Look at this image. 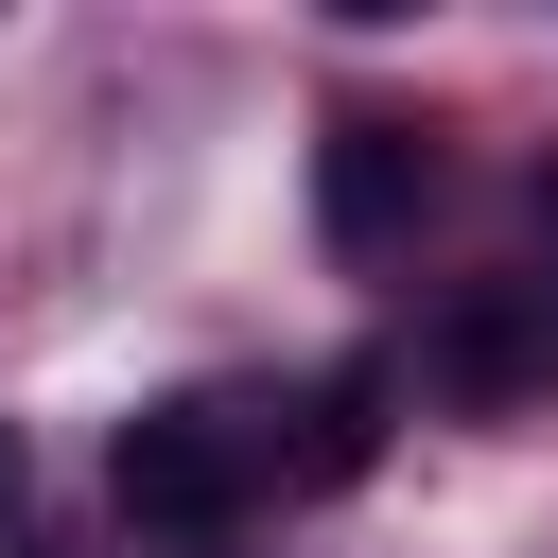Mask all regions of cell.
I'll return each mask as SVG.
<instances>
[{"mask_svg":"<svg viewBox=\"0 0 558 558\" xmlns=\"http://www.w3.org/2000/svg\"><path fill=\"white\" fill-rule=\"evenodd\" d=\"M418 209H436V140L401 105H331V140H314V244L331 262H384Z\"/></svg>","mask_w":558,"mask_h":558,"instance_id":"7a4b0ae2","label":"cell"},{"mask_svg":"<svg viewBox=\"0 0 558 558\" xmlns=\"http://www.w3.org/2000/svg\"><path fill=\"white\" fill-rule=\"evenodd\" d=\"M384 401H401V366H384V349L314 366V384H296V488H349V471L384 453Z\"/></svg>","mask_w":558,"mask_h":558,"instance_id":"3957f363","label":"cell"},{"mask_svg":"<svg viewBox=\"0 0 558 558\" xmlns=\"http://www.w3.org/2000/svg\"><path fill=\"white\" fill-rule=\"evenodd\" d=\"M0 523H17V418H0Z\"/></svg>","mask_w":558,"mask_h":558,"instance_id":"5b68a950","label":"cell"},{"mask_svg":"<svg viewBox=\"0 0 558 558\" xmlns=\"http://www.w3.org/2000/svg\"><path fill=\"white\" fill-rule=\"evenodd\" d=\"M296 401H244V384H192V401H140L122 436H105V488H122V523H157V541H227L262 488H296V436H279Z\"/></svg>","mask_w":558,"mask_h":558,"instance_id":"6da1fadb","label":"cell"},{"mask_svg":"<svg viewBox=\"0 0 558 558\" xmlns=\"http://www.w3.org/2000/svg\"><path fill=\"white\" fill-rule=\"evenodd\" d=\"M541 349H558V331H541V314H523V296H453V314H436V349H418V366H436V384H453V401H506V384H541Z\"/></svg>","mask_w":558,"mask_h":558,"instance_id":"277c9868","label":"cell"}]
</instances>
